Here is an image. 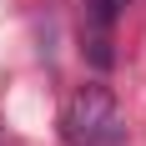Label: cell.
Returning a JSON list of instances; mask_svg holds the SVG:
<instances>
[{"label":"cell","mask_w":146,"mask_h":146,"mask_svg":"<svg viewBox=\"0 0 146 146\" xmlns=\"http://www.w3.org/2000/svg\"><path fill=\"white\" fill-rule=\"evenodd\" d=\"M66 141L71 146H116L121 141V116L116 96L106 86H81L66 106Z\"/></svg>","instance_id":"obj_1"},{"label":"cell","mask_w":146,"mask_h":146,"mask_svg":"<svg viewBox=\"0 0 146 146\" xmlns=\"http://www.w3.org/2000/svg\"><path fill=\"white\" fill-rule=\"evenodd\" d=\"M131 0H86V20H101V25H116V15L126 10Z\"/></svg>","instance_id":"obj_2"}]
</instances>
